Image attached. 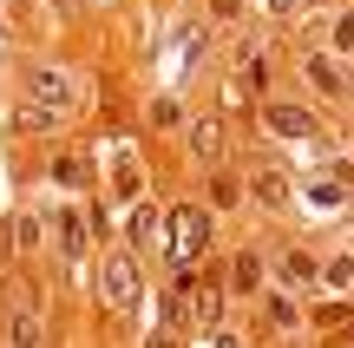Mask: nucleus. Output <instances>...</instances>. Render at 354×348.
<instances>
[{
	"mask_svg": "<svg viewBox=\"0 0 354 348\" xmlns=\"http://www.w3.org/2000/svg\"><path fill=\"white\" fill-rule=\"evenodd\" d=\"M171 244H177V257H197L203 244H210V217H203L197 204H184V210H171Z\"/></svg>",
	"mask_w": 354,
	"mask_h": 348,
	"instance_id": "obj_2",
	"label": "nucleus"
},
{
	"mask_svg": "<svg viewBox=\"0 0 354 348\" xmlns=\"http://www.w3.org/2000/svg\"><path fill=\"white\" fill-rule=\"evenodd\" d=\"M151 230H158V217H151V210H138V217H131V244H151Z\"/></svg>",
	"mask_w": 354,
	"mask_h": 348,
	"instance_id": "obj_10",
	"label": "nucleus"
},
{
	"mask_svg": "<svg viewBox=\"0 0 354 348\" xmlns=\"http://www.w3.org/2000/svg\"><path fill=\"white\" fill-rule=\"evenodd\" d=\"M20 131H53V112H39V105H26V112H20Z\"/></svg>",
	"mask_w": 354,
	"mask_h": 348,
	"instance_id": "obj_8",
	"label": "nucleus"
},
{
	"mask_svg": "<svg viewBox=\"0 0 354 348\" xmlns=\"http://www.w3.org/2000/svg\"><path fill=\"white\" fill-rule=\"evenodd\" d=\"M308 86L315 92H342V66L335 59H308Z\"/></svg>",
	"mask_w": 354,
	"mask_h": 348,
	"instance_id": "obj_4",
	"label": "nucleus"
},
{
	"mask_svg": "<svg viewBox=\"0 0 354 348\" xmlns=\"http://www.w3.org/2000/svg\"><path fill=\"white\" fill-rule=\"evenodd\" d=\"M269 125H276L282 138H308V131H315V118H308L302 105H276V112H269Z\"/></svg>",
	"mask_w": 354,
	"mask_h": 348,
	"instance_id": "obj_3",
	"label": "nucleus"
},
{
	"mask_svg": "<svg viewBox=\"0 0 354 348\" xmlns=\"http://www.w3.org/2000/svg\"><path fill=\"white\" fill-rule=\"evenodd\" d=\"M256 276H263V263H256V257H236V289H256Z\"/></svg>",
	"mask_w": 354,
	"mask_h": 348,
	"instance_id": "obj_9",
	"label": "nucleus"
},
{
	"mask_svg": "<svg viewBox=\"0 0 354 348\" xmlns=\"http://www.w3.org/2000/svg\"><path fill=\"white\" fill-rule=\"evenodd\" d=\"M210 197H216V204H236V178H230V171H216V178H210Z\"/></svg>",
	"mask_w": 354,
	"mask_h": 348,
	"instance_id": "obj_7",
	"label": "nucleus"
},
{
	"mask_svg": "<svg viewBox=\"0 0 354 348\" xmlns=\"http://www.w3.org/2000/svg\"><path fill=\"white\" fill-rule=\"evenodd\" d=\"M59 244H66V257H79V244H86V237H79V217L59 223Z\"/></svg>",
	"mask_w": 354,
	"mask_h": 348,
	"instance_id": "obj_11",
	"label": "nucleus"
},
{
	"mask_svg": "<svg viewBox=\"0 0 354 348\" xmlns=\"http://www.w3.org/2000/svg\"><path fill=\"white\" fill-rule=\"evenodd\" d=\"M282 270H289L295 283H308V276H315V263H308V257H282Z\"/></svg>",
	"mask_w": 354,
	"mask_h": 348,
	"instance_id": "obj_12",
	"label": "nucleus"
},
{
	"mask_svg": "<svg viewBox=\"0 0 354 348\" xmlns=\"http://www.w3.org/2000/svg\"><path fill=\"white\" fill-rule=\"evenodd\" d=\"M190 145H197V158H216V152H223V138H216V118H197V125H190Z\"/></svg>",
	"mask_w": 354,
	"mask_h": 348,
	"instance_id": "obj_5",
	"label": "nucleus"
},
{
	"mask_svg": "<svg viewBox=\"0 0 354 348\" xmlns=\"http://www.w3.org/2000/svg\"><path fill=\"white\" fill-rule=\"evenodd\" d=\"M256 197H269V204H276V197H282V171H256Z\"/></svg>",
	"mask_w": 354,
	"mask_h": 348,
	"instance_id": "obj_6",
	"label": "nucleus"
},
{
	"mask_svg": "<svg viewBox=\"0 0 354 348\" xmlns=\"http://www.w3.org/2000/svg\"><path fill=\"white\" fill-rule=\"evenodd\" d=\"M99 289H105V302H112V309H131V302H138V263L131 257H105V270H99Z\"/></svg>",
	"mask_w": 354,
	"mask_h": 348,
	"instance_id": "obj_1",
	"label": "nucleus"
},
{
	"mask_svg": "<svg viewBox=\"0 0 354 348\" xmlns=\"http://www.w3.org/2000/svg\"><path fill=\"white\" fill-rule=\"evenodd\" d=\"M289 7H295V0H269V13H289Z\"/></svg>",
	"mask_w": 354,
	"mask_h": 348,
	"instance_id": "obj_13",
	"label": "nucleus"
}]
</instances>
